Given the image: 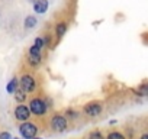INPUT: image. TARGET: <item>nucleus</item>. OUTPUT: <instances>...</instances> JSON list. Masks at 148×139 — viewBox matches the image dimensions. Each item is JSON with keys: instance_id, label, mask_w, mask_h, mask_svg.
<instances>
[{"instance_id": "obj_9", "label": "nucleus", "mask_w": 148, "mask_h": 139, "mask_svg": "<svg viewBox=\"0 0 148 139\" xmlns=\"http://www.w3.org/2000/svg\"><path fill=\"white\" fill-rule=\"evenodd\" d=\"M48 10V0H35L34 2V12L35 13H45Z\"/></svg>"}, {"instance_id": "obj_16", "label": "nucleus", "mask_w": 148, "mask_h": 139, "mask_svg": "<svg viewBox=\"0 0 148 139\" xmlns=\"http://www.w3.org/2000/svg\"><path fill=\"white\" fill-rule=\"evenodd\" d=\"M65 113H67V116H68L70 119H76V117L79 116V114H77V112H74L73 109H68V110H67Z\"/></svg>"}, {"instance_id": "obj_10", "label": "nucleus", "mask_w": 148, "mask_h": 139, "mask_svg": "<svg viewBox=\"0 0 148 139\" xmlns=\"http://www.w3.org/2000/svg\"><path fill=\"white\" fill-rule=\"evenodd\" d=\"M36 18L34 16V15H29V16H26L25 18V22H23V26H25V29H32V28H35L36 26Z\"/></svg>"}, {"instance_id": "obj_13", "label": "nucleus", "mask_w": 148, "mask_h": 139, "mask_svg": "<svg viewBox=\"0 0 148 139\" xmlns=\"http://www.w3.org/2000/svg\"><path fill=\"white\" fill-rule=\"evenodd\" d=\"M136 94H139V96H148V83L141 84V86L136 89Z\"/></svg>"}, {"instance_id": "obj_14", "label": "nucleus", "mask_w": 148, "mask_h": 139, "mask_svg": "<svg viewBox=\"0 0 148 139\" xmlns=\"http://www.w3.org/2000/svg\"><path fill=\"white\" fill-rule=\"evenodd\" d=\"M89 139H105V136H103L102 132H99V130H93V132L89 133Z\"/></svg>"}, {"instance_id": "obj_12", "label": "nucleus", "mask_w": 148, "mask_h": 139, "mask_svg": "<svg viewBox=\"0 0 148 139\" xmlns=\"http://www.w3.org/2000/svg\"><path fill=\"white\" fill-rule=\"evenodd\" d=\"M13 94H15V99H16V102H18V103H23V102H25V99H26V93H25L23 90H21V89H18Z\"/></svg>"}, {"instance_id": "obj_18", "label": "nucleus", "mask_w": 148, "mask_h": 139, "mask_svg": "<svg viewBox=\"0 0 148 139\" xmlns=\"http://www.w3.org/2000/svg\"><path fill=\"white\" fill-rule=\"evenodd\" d=\"M139 139H148V133H142V135L139 136Z\"/></svg>"}, {"instance_id": "obj_6", "label": "nucleus", "mask_w": 148, "mask_h": 139, "mask_svg": "<svg viewBox=\"0 0 148 139\" xmlns=\"http://www.w3.org/2000/svg\"><path fill=\"white\" fill-rule=\"evenodd\" d=\"M102 110H103V106H102L100 102H89V103H86L84 107H83V112H84L87 116H92V117L99 116V114L102 113Z\"/></svg>"}, {"instance_id": "obj_7", "label": "nucleus", "mask_w": 148, "mask_h": 139, "mask_svg": "<svg viewBox=\"0 0 148 139\" xmlns=\"http://www.w3.org/2000/svg\"><path fill=\"white\" fill-rule=\"evenodd\" d=\"M15 117L19 120V122H28V119L31 117V110L28 106H25L23 103L18 104L16 109H15Z\"/></svg>"}, {"instance_id": "obj_8", "label": "nucleus", "mask_w": 148, "mask_h": 139, "mask_svg": "<svg viewBox=\"0 0 148 139\" xmlns=\"http://www.w3.org/2000/svg\"><path fill=\"white\" fill-rule=\"evenodd\" d=\"M67 31H68V23H67L65 20L57 22V25H55V38H57V41L61 39V38L67 33Z\"/></svg>"}, {"instance_id": "obj_2", "label": "nucleus", "mask_w": 148, "mask_h": 139, "mask_svg": "<svg viewBox=\"0 0 148 139\" xmlns=\"http://www.w3.org/2000/svg\"><path fill=\"white\" fill-rule=\"evenodd\" d=\"M19 83V89L23 90L25 93H32L36 89V80L31 76V74H23L21 76V78L18 80Z\"/></svg>"}, {"instance_id": "obj_15", "label": "nucleus", "mask_w": 148, "mask_h": 139, "mask_svg": "<svg viewBox=\"0 0 148 139\" xmlns=\"http://www.w3.org/2000/svg\"><path fill=\"white\" fill-rule=\"evenodd\" d=\"M106 139H125V136L121 132H110Z\"/></svg>"}, {"instance_id": "obj_11", "label": "nucleus", "mask_w": 148, "mask_h": 139, "mask_svg": "<svg viewBox=\"0 0 148 139\" xmlns=\"http://www.w3.org/2000/svg\"><path fill=\"white\" fill-rule=\"evenodd\" d=\"M8 93H10V94H13L18 89H19V83H18V78H12V81H9V84H8Z\"/></svg>"}, {"instance_id": "obj_17", "label": "nucleus", "mask_w": 148, "mask_h": 139, "mask_svg": "<svg viewBox=\"0 0 148 139\" xmlns=\"http://www.w3.org/2000/svg\"><path fill=\"white\" fill-rule=\"evenodd\" d=\"M0 139H12V136L8 132H2V133H0Z\"/></svg>"}, {"instance_id": "obj_1", "label": "nucleus", "mask_w": 148, "mask_h": 139, "mask_svg": "<svg viewBox=\"0 0 148 139\" xmlns=\"http://www.w3.org/2000/svg\"><path fill=\"white\" fill-rule=\"evenodd\" d=\"M44 48H45L44 38H41V36L35 38V41L31 45V48L28 51V55H26V61H28V64L31 67H38L42 62V49Z\"/></svg>"}, {"instance_id": "obj_3", "label": "nucleus", "mask_w": 148, "mask_h": 139, "mask_svg": "<svg viewBox=\"0 0 148 139\" xmlns=\"http://www.w3.org/2000/svg\"><path fill=\"white\" fill-rule=\"evenodd\" d=\"M29 110H31V113H34L35 116H42V114L47 113L48 106H47V103H45L42 99L35 97V99H31V100H29Z\"/></svg>"}, {"instance_id": "obj_19", "label": "nucleus", "mask_w": 148, "mask_h": 139, "mask_svg": "<svg viewBox=\"0 0 148 139\" xmlns=\"http://www.w3.org/2000/svg\"><path fill=\"white\" fill-rule=\"evenodd\" d=\"M32 139H41V138H32Z\"/></svg>"}, {"instance_id": "obj_4", "label": "nucleus", "mask_w": 148, "mask_h": 139, "mask_svg": "<svg viewBox=\"0 0 148 139\" xmlns=\"http://www.w3.org/2000/svg\"><path fill=\"white\" fill-rule=\"evenodd\" d=\"M49 126L54 132H64L68 126L67 117L62 116V114H54L49 120Z\"/></svg>"}, {"instance_id": "obj_5", "label": "nucleus", "mask_w": 148, "mask_h": 139, "mask_svg": "<svg viewBox=\"0 0 148 139\" xmlns=\"http://www.w3.org/2000/svg\"><path fill=\"white\" fill-rule=\"evenodd\" d=\"M19 132L23 138L26 139H32L36 136L38 133V126L32 122H22V125L19 126Z\"/></svg>"}]
</instances>
